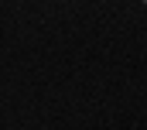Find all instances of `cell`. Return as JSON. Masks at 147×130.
<instances>
[{"label":"cell","instance_id":"cell-1","mask_svg":"<svg viewBox=\"0 0 147 130\" xmlns=\"http://www.w3.org/2000/svg\"><path fill=\"white\" fill-rule=\"evenodd\" d=\"M144 3H147V0H144Z\"/></svg>","mask_w":147,"mask_h":130}]
</instances>
